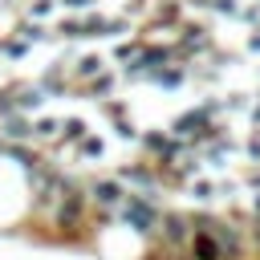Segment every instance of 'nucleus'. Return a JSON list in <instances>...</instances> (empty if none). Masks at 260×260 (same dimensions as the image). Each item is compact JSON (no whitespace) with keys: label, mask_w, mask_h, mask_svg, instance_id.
I'll return each mask as SVG.
<instances>
[{"label":"nucleus","mask_w":260,"mask_h":260,"mask_svg":"<svg viewBox=\"0 0 260 260\" xmlns=\"http://www.w3.org/2000/svg\"><path fill=\"white\" fill-rule=\"evenodd\" d=\"M114 219H118L122 228H130L142 244H154V236H158V219H162V199H150V195H134V191H130Z\"/></svg>","instance_id":"1"},{"label":"nucleus","mask_w":260,"mask_h":260,"mask_svg":"<svg viewBox=\"0 0 260 260\" xmlns=\"http://www.w3.org/2000/svg\"><path fill=\"white\" fill-rule=\"evenodd\" d=\"M191 236H195V215H191V211H183V207H162L154 248H162V252H175V256H179V252H187Z\"/></svg>","instance_id":"2"},{"label":"nucleus","mask_w":260,"mask_h":260,"mask_svg":"<svg viewBox=\"0 0 260 260\" xmlns=\"http://www.w3.org/2000/svg\"><path fill=\"white\" fill-rule=\"evenodd\" d=\"M114 85H118V73H114V69H106V73H98L93 81H85V93H89L93 102H110Z\"/></svg>","instance_id":"3"},{"label":"nucleus","mask_w":260,"mask_h":260,"mask_svg":"<svg viewBox=\"0 0 260 260\" xmlns=\"http://www.w3.org/2000/svg\"><path fill=\"white\" fill-rule=\"evenodd\" d=\"M98 73H106V61H102L98 53H85V57L77 61V69H73V77H77V81H93Z\"/></svg>","instance_id":"4"},{"label":"nucleus","mask_w":260,"mask_h":260,"mask_svg":"<svg viewBox=\"0 0 260 260\" xmlns=\"http://www.w3.org/2000/svg\"><path fill=\"white\" fill-rule=\"evenodd\" d=\"M45 138H61V118H37L32 122V142H45Z\"/></svg>","instance_id":"5"},{"label":"nucleus","mask_w":260,"mask_h":260,"mask_svg":"<svg viewBox=\"0 0 260 260\" xmlns=\"http://www.w3.org/2000/svg\"><path fill=\"white\" fill-rule=\"evenodd\" d=\"M85 134H89V126H85L81 118H61V142H73V146H77Z\"/></svg>","instance_id":"6"},{"label":"nucleus","mask_w":260,"mask_h":260,"mask_svg":"<svg viewBox=\"0 0 260 260\" xmlns=\"http://www.w3.org/2000/svg\"><path fill=\"white\" fill-rule=\"evenodd\" d=\"M77 154H81V158H102V154H106V142H102L98 134H85V138L77 142Z\"/></svg>","instance_id":"7"},{"label":"nucleus","mask_w":260,"mask_h":260,"mask_svg":"<svg viewBox=\"0 0 260 260\" xmlns=\"http://www.w3.org/2000/svg\"><path fill=\"white\" fill-rule=\"evenodd\" d=\"M57 4H65L69 12H89L93 8V0H57Z\"/></svg>","instance_id":"8"},{"label":"nucleus","mask_w":260,"mask_h":260,"mask_svg":"<svg viewBox=\"0 0 260 260\" xmlns=\"http://www.w3.org/2000/svg\"><path fill=\"white\" fill-rule=\"evenodd\" d=\"M256 28H260V24H256Z\"/></svg>","instance_id":"9"}]
</instances>
